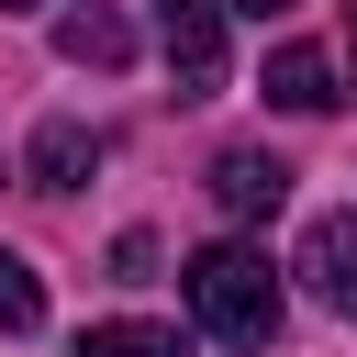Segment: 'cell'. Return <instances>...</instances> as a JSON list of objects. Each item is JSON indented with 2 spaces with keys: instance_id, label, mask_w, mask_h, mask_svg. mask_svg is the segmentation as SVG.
Here are the masks:
<instances>
[{
  "instance_id": "6da1fadb",
  "label": "cell",
  "mask_w": 357,
  "mask_h": 357,
  "mask_svg": "<svg viewBox=\"0 0 357 357\" xmlns=\"http://www.w3.org/2000/svg\"><path fill=\"white\" fill-rule=\"evenodd\" d=\"M178 301H190V324H201L212 346H268V335H279V268H268L245 234L178 257Z\"/></svg>"
},
{
  "instance_id": "7a4b0ae2",
  "label": "cell",
  "mask_w": 357,
  "mask_h": 357,
  "mask_svg": "<svg viewBox=\"0 0 357 357\" xmlns=\"http://www.w3.org/2000/svg\"><path fill=\"white\" fill-rule=\"evenodd\" d=\"M223 11L234 0H156V56H167L178 100H212L223 89Z\"/></svg>"
},
{
  "instance_id": "3957f363",
  "label": "cell",
  "mask_w": 357,
  "mask_h": 357,
  "mask_svg": "<svg viewBox=\"0 0 357 357\" xmlns=\"http://www.w3.org/2000/svg\"><path fill=\"white\" fill-rule=\"evenodd\" d=\"M301 290L324 301V312H346L357 324V212H312V234H301Z\"/></svg>"
},
{
  "instance_id": "277c9868",
  "label": "cell",
  "mask_w": 357,
  "mask_h": 357,
  "mask_svg": "<svg viewBox=\"0 0 357 357\" xmlns=\"http://www.w3.org/2000/svg\"><path fill=\"white\" fill-rule=\"evenodd\" d=\"M212 201H223V223H268L290 201V167L268 145H234V156H212Z\"/></svg>"
},
{
  "instance_id": "5b68a950",
  "label": "cell",
  "mask_w": 357,
  "mask_h": 357,
  "mask_svg": "<svg viewBox=\"0 0 357 357\" xmlns=\"http://www.w3.org/2000/svg\"><path fill=\"white\" fill-rule=\"evenodd\" d=\"M89 167H100V134L89 123H33V145H22V178L33 190H78Z\"/></svg>"
},
{
  "instance_id": "8992f818",
  "label": "cell",
  "mask_w": 357,
  "mask_h": 357,
  "mask_svg": "<svg viewBox=\"0 0 357 357\" xmlns=\"http://www.w3.org/2000/svg\"><path fill=\"white\" fill-rule=\"evenodd\" d=\"M268 100L279 112H335V56L324 45H279L268 56Z\"/></svg>"
},
{
  "instance_id": "52a82bcc",
  "label": "cell",
  "mask_w": 357,
  "mask_h": 357,
  "mask_svg": "<svg viewBox=\"0 0 357 357\" xmlns=\"http://www.w3.org/2000/svg\"><path fill=\"white\" fill-rule=\"evenodd\" d=\"M56 45H67L78 67H123V56H134V33H123L112 11H67V22H56Z\"/></svg>"
},
{
  "instance_id": "ba28073f",
  "label": "cell",
  "mask_w": 357,
  "mask_h": 357,
  "mask_svg": "<svg viewBox=\"0 0 357 357\" xmlns=\"http://www.w3.org/2000/svg\"><path fill=\"white\" fill-rule=\"evenodd\" d=\"M78 357H190V346H178L167 324H89Z\"/></svg>"
},
{
  "instance_id": "9c48e42d",
  "label": "cell",
  "mask_w": 357,
  "mask_h": 357,
  "mask_svg": "<svg viewBox=\"0 0 357 357\" xmlns=\"http://www.w3.org/2000/svg\"><path fill=\"white\" fill-rule=\"evenodd\" d=\"M33 324H45V279L0 245V335H33Z\"/></svg>"
},
{
  "instance_id": "30bf717a",
  "label": "cell",
  "mask_w": 357,
  "mask_h": 357,
  "mask_svg": "<svg viewBox=\"0 0 357 357\" xmlns=\"http://www.w3.org/2000/svg\"><path fill=\"white\" fill-rule=\"evenodd\" d=\"M112 279H156V234H123L112 245Z\"/></svg>"
},
{
  "instance_id": "8fae6325",
  "label": "cell",
  "mask_w": 357,
  "mask_h": 357,
  "mask_svg": "<svg viewBox=\"0 0 357 357\" xmlns=\"http://www.w3.org/2000/svg\"><path fill=\"white\" fill-rule=\"evenodd\" d=\"M234 11H257V22H268V11H290V0H234Z\"/></svg>"
},
{
  "instance_id": "7c38bea8",
  "label": "cell",
  "mask_w": 357,
  "mask_h": 357,
  "mask_svg": "<svg viewBox=\"0 0 357 357\" xmlns=\"http://www.w3.org/2000/svg\"><path fill=\"white\" fill-rule=\"evenodd\" d=\"M0 11H33V0H0Z\"/></svg>"
}]
</instances>
